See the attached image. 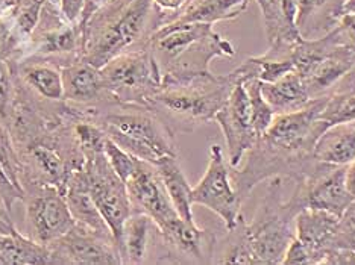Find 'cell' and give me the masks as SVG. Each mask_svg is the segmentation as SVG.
Here are the masks:
<instances>
[{"instance_id":"6da1fadb","label":"cell","mask_w":355,"mask_h":265,"mask_svg":"<svg viewBox=\"0 0 355 265\" xmlns=\"http://www.w3.org/2000/svg\"><path fill=\"white\" fill-rule=\"evenodd\" d=\"M149 47L158 64L161 86L211 76L209 62L236 55V47L216 34L211 23L171 21L153 32Z\"/></svg>"},{"instance_id":"7a4b0ae2","label":"cell","mask_w":355,"mask_h":265,"mask_svg":"<svg viewBox=\"0 0 355 265\" xmlns=\"http://www.w3.org/2000/svg\"><path fill=\"white\" fill-rule=\"evenodd\" d=\"M83 117L98 125L128 154L146 163L155 165L166 156H178L175 134L148 107L111 102L84 112Z\"/></svg>"},{"instance_id":"3957f363","label":"cell","mask_w":355,"mask_h":265,"mask_svg":"<svg viewBox=\"0 0 355 265\" xmlns=\"http://www.w3.org/2000/svg\"><path fill=\"white\" fill-rule=\"evenodd\" d=\"M239 82L234 71L211 75L187 84L166 85L148 102V108L175 135L193 132L200 125L213 122Z\"/></svg>"},{"instance_id":"277c9868","label":"cell","mask_w":355,"mask_h":265,"mask_svg":"<svg viewBox=\"0 0 355 265\" xmlns=\"http://www.w3.org/2000/svg\"><path fill=\"white\" fill-rule=\"evenodd\" d=\"M282 178L269 179L268 191L251 223L243 224L248 244L257 264H281L288 244L296 237V215L305 210L302 190H296L288 200H282Z\"/></svg>"},{"instance_id":"5b68a950","label":"cell","mask_w":355,"mask_h":265,"mask_svg":"<svg viewBox=\"0 0 355 265\" xmlns=\"http://www.w3.org/2000/svg\"><path fill=\"white\" fill-rule=\"evenodd\" d=\"M152 0H114L111 14L102 26L85 32L83 37V60L102 68L117 55L146 46L144 37Z\"/></svg>"},{"instance_id":"8992f818","label":"cell","mask_w":355,"mask_h":265,"mask_svg":"<svg viewBox=\"0 0 355 265\" xmlns=\"http://www.w3.org/2000/svg\"><path fill=\"white\" fill-rule=\"evenodd\" d=\"M101 71L108 93L122 103L146 107L161 88V73L149 43L117 55Z\"/></svg>"},{"instance_id":"52a82bcc","label":"cell","mask_w":355,"mask_h":265,"mask_svg":"<svg viewBox=\"0 0 355 265\" xmlns=\"http://www.w3.org/2000/svg\"><path fill=\"white\" fill-rule=\"evenodd\" d=\"M84 170L87 174V188L93 202L98 206L105 223L108 224L117 247L122 237L123 224L132 214L126 183L112 170L105 152L85 158Z\"/></svg>"},{"instance_id":"ba28073f","label":"cell","mask_w":355,"mask_h":265,"mask_svg":"<svg viewBox=\"0 0 355 265\" xmlns=\"http://www.w3.org/2000/svg\"><path fill=\"white\" fill-rule=\"evenodd\" d=\"M191 200L193 205L205 206L219 215L227 230L236 228L237 223L243 219L241 215L243 200L232 185L231 165L225 159L219 144H213L209 149L208 167L202 179L191 188Z\"/></svg>"},{"instance_id":"9c48e42d","label":"cell","mask_w":355,"mask_h":265,"mask_svg":"<svg viewBox=\"0 0 355 265\" xmlns=\"http://www.w3.org/2000/svg\"><path fill=\"white\" fill-rule=\"evenodd\" d=\"M28 237L46 247L62 238L76 224L73 214L61 192L53 187H37L26 191Z\"/></svg>"},{"instance_id":"30bf717a","label":"cell","mask_w":355,"mask_h":265,"mask_svg":"<svg viewBox=\"0 0 355 265\" xmlns=\"http://www.w3.org/2000/svg\"><path fill=\"white\" fill-rule=\"evenodd\" d=\"M53 264L117 265L122 264L114 237L78 223L69 234L49 246Z\"/></svg>"},{"instance_id":"8fae6325","label":"cell","mask_w":355,"mask_h":265,"mask_svg":"<svg viewBox=\"0 0 355 265\" xmlns=\"http://www.w3.org/2000/svg\"><path fill=\"white\" fill-rule=\"evenodd\" d=\"M214 122L220 126L228 150V164L239 167L241 159L254 147L258 140L255 131L251 103L243 84L232 88L228 100L214 117Z\"/></svg>"},{"instance_id":"7c38bea8","label":"cell","mask_w":355,"mask_h":265,"mask_svg":"<svg viewBox=\"0 0 355 265\" xmlns=\"http://www.w3.org/2000/svg\"><path fill=\"white\" fill-rule=\"evenodd\" d=\"M158 235L166 248L168 262L213 264L217 241L211 230L200 229L195 221H187L180 215L158 229Z\"/></svg>"},{"instance_id":"4fadbf2b","label":"cell","mask_w":355,"mask_h":265,"mask_svg":"<svg viewBox=\"0 0 355 265\" xmlns=\"http://www.w3.org/2000/svg\"><path fill=\"white\" fill-rule=\"evenodd\" d=\"M125 183L132 205V212L146 214L158 229L178 217L161 182L157 167L153 164L139 159L135 172Z\"/></svg>"},{"instance_id":"5bb4252c","label":"cell","mask_w":355,"mask_h":265,"mask_svg":"<svg viewBox=\"0 0 355 265\" xmlns=\"http://www.w3.org/2000/svg\"><path fill=\"white\" fill-rule=\"evenodd\" d=\"M64 85V102L73 108L79 116L85 111L117 102L108 93L101 68L84 60L61 68Z\"/></svg>"},{"instance_id":"9a60e30c","label":"cell","mask_w":355,"mask_h":265,"mask_svg":"<svg viewBox=\"0 0 355 265\" xmlns=\"http://www.w3.org/2000/svg\"><path fill=\"white\" fill-rule=\"evenodd\" d=\"M264 17L266 37L269 51L264 53L268 58L290 60V52L304 38L296 25L295 0H258Z\"/></svg>"},{"instance_id":"2e32d148","label":"cell","mask_w":355,"mask_h":265,"mask_svg":"<svg viewBox=\"0 0 355 265\" xmlns=\"http://www.w3.org/2000/svg\"><path fill=\"white\" fill-rule=\"evenodd\" d=\"M346 167L329 165L314 178L296 183L304 192L305 206L337 215L338 219L354 202L345 182Z\"/></svg>"},{"instance_id":"e0dca14e","label":"cell","mask_w":355,"mask_h":265,"mask_svg":"<svg viewBox=\"0 0 355 265\" xmlns=\"http://www.w3.org/2000/svg\"><path fill=\"white\" fill-rule=\"evenodd\" d=\"M338 217L328 211L305 208L296 215V238L310 248L316 264H324L328 250L333 248Z\"/></svg>"},{"instance_id":"ac0fdd59","label":"cell","mask_w":355,"mask_h":265,"mask_svg":"<svg viewBox=\"0 0 355 265\" xmlns=\"http://www.w3.org/2000/svg\"><path fill=\"white\" fill-rule=\"evenodd\" d=\"M355 64V51L348 46H338L337 49L316 64L311 70L301 76L311 99L329 95L334 85Z\"/></svg>"},{"instance_id":"d6986e66","label":"cell","mask_w":355,"mask_h":265,"mask_svg":"<svg viewBox=\"0 0 355 265\" xmlns=\"http://www.w3.org/2000/svg\"><path fill=\"white\" fill-rule=\"evenodd\" d=\"M15 73L28 90L40 99L51 102L64 100L61 68L37 56L15 64Z\"/></svg>"},{"instance_id":"ffe728a7","label":"cell","mask_w":355,"mask_h":265,"mask_svg":"<svg viewBox=\"0 0 355 265\" xmlns=\"http://www.w3.org/2000/svg\"><path fill=\"white\" fill-rule=\"evenodd\" d=\"M314 158L322 164L336 167L355 161V122L329 126L316 143Z\"/></svg>"},{"instance_id":"44dd1931","label":"cell","mask_w":355,"mask_h":265,"mask_svg":"<svg viewBox=\"0 0 355 265\" xmlns=\"http://www.w3.org/2000/svg\"><path fill=\"white\" fill-rule=\"evenodd\" d=\"M261 93L275 112V116L290 114V112L304 109L313 100L304 79L296 71L287 73L277 82H261Z\"/></svg>"},{"instance_id":"7402d4cb","label":"cell","mask_w":355,"mask_h":265,"mask_svg":"<svg viewBox=\"0 0 355 265\" xmlns=\"http://www.w3.org/2000/svg\"><path fill=\"white\" fill-rule=\"evenodd\" d=\"M157 224L150 220V217L141 212H132L128 217L122 237L119 241V252L122 264H144L148 258L152 229Z\"/></svg>"},{"instance_id":"603a6c76","label":"cell","mask_w":355,"mask_h":265,"mask_svg":"<svg viewBox=\"0 0 355 265\" xmlns=\"http://www.w3.org/2000/svg\"><path fill=\"white\" fill-rule=\"evenodd\" d=\"M155 167L178 215L187 221H195V217H193L191 211L193 187H190L187 178H185L182 168L180 163H178V156H166L159 159Z\"/></svg>"},{"instance_id":"cb8c5ba5","label":"cell","mask_w":355,"mask_h":265,"mask_svg":"<svg viewBox=\"0 0 355 265\" xmlns=\"http://www.w3.org/2000/svg\"><path fill=\"white\" fill-rule=\"evenodd\" d=\"M53 264L51 248L15 230L0 235V265Z\"/></svg>"},{"instance_id":"d4e9b609","label":"cell","mask_w":355,"mask_h":265,"mask_svg":"<svg viewBox=\"0 0 355 265\" xmlns=\"http://www.w3.org/2000/svg\"><path fill=\"white\" fill-rule=\"evenodd\" d=\"M249 0H193L191 5L173 21L216 23L234 20L248 8Z\"/></svg>"},{"instance_id":"484cf974","label":"cell","mask_w":355,"mask_h":265,"mask_svg":"<svg viewBox=\"0 0 355 265\" xmlns=\"http://www.w3.org/2000/svg\"><path fill=\"white\" fill-rule=\"evenodd\" d=\"M243 224H245V219H241L237 223L236 228L228 230V237L225 239L220 258L216 261L217 264L257 265L254 255L251 252V247L248 244Z\"/></svg>"},{"instance_id":"4316f807","label":"cell","mask_w":355,"mask_h":265,"mask_svg":"<svg viewBox=\"0 0 355 265\" xmlns=\"http://www.w3.org/2000/svg\"><path fill=\"white\" fill-rule=\"evenodd\" d=\"M245 90L248 93L249 103H251V111H252V120L254 126L258 136L263 135L266 131L269 129L272 125L273 118H275V112H273L272 107L264 99L261 93V82L258 79H249L243 82Z\"/></svg>"},{"instance_id":"83f0119b","label":"cell","mask_w":355,"mask_h":265,"mask_svg":"<svg viewBox=\"0 0 355 265\" xmlns=\"http://www.w3.org/2000/svg\"><path fill=\"white\" fill-rule=\"evenodd\" d=\"M320 118L329 126L355 122V91L329 94Z\"/></svg>"},{"instance_id":"f1b7e54d","label":"cell","mask_w":355,"mask_h":265,"mask_svg":"<svg viewBox=\"0 0 355 265\" xmlns=\"http://www.w3.org/2000/svg\"><path fill=\"white\" fill-rule=\"evenodd\" d=\"M103 152H105V156H107V159H108L110 165L112 167V170L117 173L120 179L126 182L129 178H131L137 168L139 158H135L131 154H128L125 149H122L119 144L110 140L108 136H107V140H105Z\"/></svg>"},{"instance_id":"f546056e","label":"cell","mask_w":355,"mask_h":265,"mask_svg":"<svg viewBox=\"0 0 355 265\" xmlns=\"http://www.w3.org/2000/svg\"><path fill=\"white\" fill-rule=\"evenodd\" d=\"M333 248H348L355 252V200L338 220Z\"/></svg>"},{"instance_id":"4dcf8cb0","label":"cell","mask_w":355,"mask_h":265,"mask_svg":"<svg viewBox=\"0 0 355 265\" xmlns=\"http://www.w3.org/2000/svg\"><path fill=\"white\" fill-rule=\"evenodd\" d=\"M25 192L15 187V183L11 181L2 163H0V203H2L5 210L11 214L14 203L20 202V200H25Z\"/></svg>"},{"instance_id":"1f68e13d","label":"cell","mask_w":355,"mask_h":265,"mask_svg":"<svg viewBox=\"0 0 355 265\" xmlns=\"http://www.w3.org/2000/svg\"><path fill=\"white\" fill-rule=\"evenodd\" d=\"M282 265H314L316 258L311 253V250L305 244H302L296 237L288 244L287 250L284 253V258L281 261Z\"/></svg>"},{"instance_id":"d6a6232c","label":"cell","mask_w":355,"mask_h":265,"mask_svg":"<svg viewBox=\"0 0 355 265\" xmlns=\"http://www.w3.org/2000/svg\"><path fill=\"white\" fill-rule=\"evenodd\" d=\"M295 3L297 10L296 25L300 28V32L302 35L311 19L324 8L327 0H295Z\"/></svg>"},{"instance_id":"836d02e7","label":"cell","mask_w":355,"mask_h":265,"mask_svg":"<svg viewBox=\"0 0 355 265\" xmlns=\"http://www.w3.org/2000/svg\"><path fill=\"white\" fill-rule=\"evenodd\" d=\"M338 29H340L343 44L355 51V12L342 14L340 23H338Z\"/></svg>"},{"instance_id":"e575fe53","label":"cell","mask_w":355,"mask_h":265,"mask_svg":"<svg viewBox=\"0 0 355 265\" xmlns=\"http://www.w3.org/2000/svg\"><path fill=\"white\" fill-rule=\"evenodd\" d=\"M352 91H355V64L334 85V88L331 90L329 94H342V93H352Z\"/></svg>"},{"instance_id":"d590c367","label":"cell","mask_w":355,"mask_h":265,"mask_svg":"<svg viewBox=\"0 0 355 265\" xmlns=\"http://www.w3.org/2000/svg\"><path fill=\"white\" fill-rule=\"evenodd\" d=\"M61 11L69 21H75L84 10L85 0H60Z\"/></svg>"},{"instance_id":"8d00e7d4","label":"cell","mask_w":355,"mask_h":265,"mask_svg":"<svg viewBox=\"0 0 355 265\" xmlns=\"http://www.w3.org/2000/svg\"><path fill=\"white\" fill-rule=\"evenodd\" d=\"M19 230L15 228V224L11 219V214L8 212L5 208L0 206V235H8V234H12V232Z\"/></svg>"},{"instance_id":"74e56055","label":"cell","mask_w":355,"mask_h":265,"mask_svg":"<svg viewBox=\"0 0 355 265\" xmlns=\"http://www.w3.org/2000/svg\"><path fill=\"white\" fill-rule=\"evenodd\" d=\"M345 182H346V188H348V192L355 200V161H352V163L346 167Z\"/></svg>"},{"instance_id":"f35d334b","label":"cell","mask_w":355,"mask_h":265,"mask_svg":"<svg viewBox=\"0 0 355 265\" xmlns=\"http://www.w3.org/2000/svg\"><path fill=\"white\" fill-rule=\"evenodd\" d=\"M152 2L155 3L158 8H161V10L176 11L187 3V0H152Z\"/></svg>"},{"instance_id":"ab89813d","label":"cell","mask_w":355,"mask_h":265,"mask_svg":"<svg viewBox=\"0 0 355 265\" xmlns=\"http://www.w3.org/2000/svg\"><path fill=\"white\" fill-rule=\"evenodd\" d=\"M345 12H355V0H346V2L342 5L340 15Z\"/></svg>"},{"instance_id":"60d3db41","label":"cell","mask_w":355,"mask_h":265,"mask_svg":"<svg viewBox=\"0 0 355 265\" xmlns=\"http://www.w3.org/2000/svg\"><path fill=\"white\" fill-rule=\"evenodd\" d=\"M51 2H52V3H56V2H58V0H51Z\"/></svg>"},{"instance_id":"b9f144b4","label":"cell","mask_w":355,"mask_h":265,"mask_svg":"<svg viewBox=\"0 0 355 265\" xmlns=\"http://www.w3.org/2000/svg\"><path fill=\"white\" fill-rule=\"evenodd\" d=\"M0 206H2V208H3V205H2V203H0Z\"/></svg>"}]
</instances>
